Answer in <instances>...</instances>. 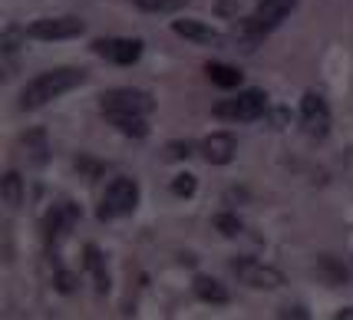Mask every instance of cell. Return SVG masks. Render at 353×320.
<instances>
[{
  "label": "cell",
  "mask_w": 353,
  "mask_h": 320,
  "mask_svg": "<svg viewBox=\"0 0 353 320\" xmlns=\"http://www.w3.org/2000/svg\"><path fill=\"white\" fill-rule=\"evenodd\" d=\"M172 30L192 40V43H201V46H225V33H218L215 27H208L205 20H172Z\"/></svg>",
  "instance_id": "obj_9"
},
{
  "label": "cell",
  "mask_w": 353,
  "mask_h": 320,
  "mask_svg": "<svg viewBox=\"0 0 353 320\" xmlns=\"http://www.w3.org/2000/svg\"><path fill=\"white\" fill-rule=\"evenodd\" d=\"M297 3H301V0H261L251 20L258 23V30L261 33H268V30H274L284 17H291V10L297 7Z\"/></svg>",
  "instance_id": "obj_12"
},
{
  "label": "cell",
  "mask_w": 353,
  "mask_h": 320,
  "mask_svg": "<svg viewBox=\"0 0 353 320\" xmlns=\"http://www.w3.org/2000/svg\"><path fill=\"white\" fill-rule=\"evenodd\" d=\"M215 225H218V231H221L225 238H238V234H241V228H245V225H241V218H238V214H228V212L218 214Z\"/></svg>",
  "instance_id": "obj_20"
},
{
  "label": "cell",
  "mask_w": 353,
  "mask_h": 320,
  "mask_svg": "<svg viewBox=\"0 0 353 320\" xmlns=\"http://www.w3.org/2000/svg\"><path fill=\"white\" fill-rule=\"evenodd\" d=\"M188 155H192L188 142H169V159H188Z\"/></svg>",
  "instance_id": "obj_23"
},
{
  "label": "cell",
  "mask_w": 353,
  "mask_h": 320,
  "mask_svg": "<svg viewBox=\"0 0 353 320\" xmlns=\"http://www.w3.org/2000/svg\"><path fill=\"white\" fill-rule=\"evenodd\" d=\"M301 126L310 139H323L330 132V106L321 92H304L301 99Z\"/></svg>",
  "instance_id": "obj_8"
},
{
  "label": "cell",
  "mask_w": 353,
  "mask_h": 320,
  "mask_svg": "<svg viewBox=\"0 0 353 320\" xmlns=\"http://www.w3.org/2000/svg\"><path fill=\"white\" fill-rule=\"evenodd\" d=\"M79 221V208L73 205V201H60V205H53V212L46 214V241L53 244V241H60L66 231L73 228Z\"/></svg>",
  "instance_id": "obj_10"
},
{
  "label": "cell",
  "mask_w": 353,
  "mask_h": 320,
  "mask_svg": "<svg viewBox=\"0 0 353 320\" xmlns=\"http://www.w3.org/2000/svg\"><path fill=\"white\" fill-rule=\"evenodd\" d=\"M132 3L145 14H169V10H179L185 0H132Z\"/></svg>",
  "instance_id": "obj_19"
},
{
  "label": "cell",
  "mask_w": 353,
  "mask_h": 320,
  "mask_svg": "<svg viewBox=\"0 0 353 320\" xmlns=\"http://www.w3.org/2000/svg\"><path fill=\"white\" fill-rule=\"evenodd\" d=\"M277 317H307V310L304 307H284V310H277Z\"/></svg>",
  "instance_id": "obj_24"
},
{
  "label": "cell",
  "mask_w": 353,
  "mask_h": 320,
  "mask_svg": "<svg viewBox=\"0 0 353 320\" xmlns=\"http://www.w3.org/2000/svg\"><path fill=\"white\" fill-rule=\"evenodd\" d=\"M83 30H86V23L79 17H43L27 27V37H33V40H73Z\"/></svg>",
  "instance_id": "obj_6"
},
{
  "label": "cell",
  "mask_w": 353,
  "mask_h": 320,
  "mask_svg": "<svg viewBox=\"0 0 353 320\" xmlns=\"http://www.w3.org/2000/svg\"><path fill=\"white\" fill-rule=\"evenodd\" d=\"M192 290H195V297H201L205 304H228V290H225V284L215 281V277H208V274L195 277V281H192Z\"/></svg>",
  "instance_id": "obj_14"
},
{
  "label": "cell",
  "mask_w": 353,
  "mask_h": 320,
  "mask_svg": "<svg viewBox=\"0 0 353 320\" xmlns=\"http://www.w3.org/2000/svg\"><path fill=\"white\" fill-rule=\"evenodd\" d=\"M268 112V96L264 90H245L231 99H221L215 103V116L218 119H228V122H251V119H261Z\"/></svg>",
  "instance_id": "obj_3"
},
{
  "label": "cell",
  "mask_w": 353,
  "mask_h": 320,
  "mask_svg": "<svg viewBox=\"0 0 353 320\" xmlns=\"http://www.w3.org/2000/svg\"><path fill=\"white\" fill-rule=\"evenodd\" d=\"M231 271H234V277L241 284H248V288H254V290H277L284 284V274L277 268L264 264V261H254V258H234L231 261Z\"/></svg>",
  "instance_id": "obj_5"
},
{
  "label": "cell",
  "mask_w": 353,
  "mask_h": 320,
  "mask_svg": "<svg viewBox=\"0 0 353 320\" xmlns=\"http://www.w3.org/2000/svg\"><path fill=\"white\" fill-rule=\"evenodd\" d=\"M142 46H145L142 40H129V37H99L92 40V53L119 66H132L142 57Z\"/></svg>",
  "instance_id": "obj_7"
},
{
  "label": "cell",
  "mask_w": 353,
  "mask_h": 320,
  "mask_svg": "<svg viewBox=\"0 0 353 320\" xmlns=\"http://www.w3.org/2000/svg\"><path fill=\"white\" fill-rule=\"evenodd\" d=\"M136 205H139V182L136 179H112V182L106 185V195L99 201L96 218H99V221H112V218L132 214Z\"/></svg>",
  "instance_id": "obj_2"
},
{
  "label": "cell",
  "mask_w": 353,
  "mask_h": 320,
  "mask_svg": "<svg viewBox=\"0 0 353 320\" xmlns=\"http://www.w3.org/2000/svg\"><path fill=\"white\" fill-rule=\"evenodd\" d=\"M205 73H208V79H212L215 86H221V90H234V86H241V73H238L234 66H228V63H208V66H205Z\"/></svg>",
  "instance_id": "obj_16"
},
{
  "label": "cell",
  "mask_w": 353,
  "mask_h": 320,
  "mask_svg": "<svg viewBox=\"0 0 353 320\" xmlns=\"http://www.w3.org/2000/svg\"><path fill=\"white\" fill-rule=\"evenodd\" d=\"M77 281H79L77 274H70V271H60V274H57V288H60L63 294H73V290H77Z\"/></svg>",
  "instance_id": "obj_22"
},
{
  "label": "cell",
  "mask_w": 353,
  "mask_h": 320,
  "mask_svg": "<svg viewBox=\"0 0 353 320\" xmlns=\"http://www.w3.org/2000/svg\"><path fill=\"white\" fill-rule=\"evenodd\" d=\"M234 152H238V142H234L231 132H212L201 142V155H205L208 166H228Z\"/></svg>",
  "instance_id": "obj_11"
},
{
  "label": "cell",
  "mask_w": 353,
  "mask_h": 320,
  "mask_svg": "<svg viewBox=\"0 0 353 320\" xmlns=\"http://www.w3.org/2000/svg\"><path fill=\"white\" fill-rule=\"evenodd\" d=\"M99 106L106 116H116V112H129V116H149L155 109L152 92L145 90H132V86H123V90H109L99 96Z\"/></svg>",
  "instance_id": "obj_4"
},
{
  "label": "cell",
  "mask_w": 353,
  "mask_h": 320,
  "mask_svg": "<svg viewBox=\"0 0 353 320\" xmlns=\"http://www.w3.org/2000/svg\"><path fill=\"white\" fill-rule=\"evenodd\" d=\"M343 317H350V320H353V307H343V310H340L337 320H343Z\"/></svg>",
  "instance_id": "obj_25"
},
{
  "label": "cell",
  "mask_w": 353,
  "mask_h": 320,
  "mask_svg": "<svg viewBox=\"0 0 353 320\" xmlns=\"http://www.w3.org/2000/svg\"><path fill=\"white\" fill-rule=\"evenodd\" d=\"M86 83V70H77V66H57V70H46L40 77H33L23 92H20V109H40L46 106L50 99H60L63 92L77 90Z\"/></svg>",
  "instance_id": "obj_1"
},
{
  "label": "cell",
  "mask_w": 353,
  "mask_h": 320,
  "mask_svg": "<svg viewBox=\"0 0 353 320\" xmlns=\"http://www.w3.org/2000/svg\"><path fill=\"white\" fill-rule=\"evenodd\" d=\"M112 126L123 132V136H132V139H145L149 136V126H145V116H129V112H116L109 116Z\"/></svg>",
  "instance_id": "obj_17"
},
{
  "label": "cell",
  "mask_w": 353,
  "mask_h": 320,
  "mask_svg": "<svg viewBox=\"0 0 353 320\" xmlns=\"http://www.w3.org/2000/svg\"><path fill=\"white\" fill-rule=\"evenodd\" d=\"M83 264H86V271L92 274L96 290L106 294L109 290V271H106V258H103V251H99L96 244H86V258H83Z\"/></svg>",
  "instance_id": "obj_13"
},
{
  "label": "cell",
  "mask_w": 353,
  "mask_h": 320,
  "mask_svg": "<svg viewBox=\"0 0 353 320\" xmlns=\"http://www.w3.org/2000/svg\"><path fill=\"white\" fill-rule=\"evenodd\" d=\"M195 188H199V182H195V175H175V182H172V192L179 195V199H192L195 195Z\"/></svg>",
  "instance_id": "obj_21"
},
{
  "label": "cell",
  "mask_w": 353,
  "mask_h": 320,
  "mask_svg": "<svg viewBox=\"0 0 353 320\" xmlns=\"http://www.w3.org/2000/svg\"><path fill=\"white\" fill-rule=\"evenodd\" d=\"M20 146L27 149V159H30L33 166H43L46 159H50V142H46L43 129H30V132H23V136H20Z\"/></svg>",
  "instance_id": "obj_15"
},
{
  "label": "cell",
  "mask_w": 353,
  "mask_h": 320,
  "mask_svg": "<svg viewBox=\"0 0 353 320\" xmlns=\"http://www.w3.org/2000/svg\"><path fill=\"white\" fill-rule=\"evenodd\" d=\"M0 195H3V205L7 208H20L23 205V179L17 172H7L3 175V185H0Z\"/></svg>",
  "instance_id": "obj_18"
}]
</instances>
